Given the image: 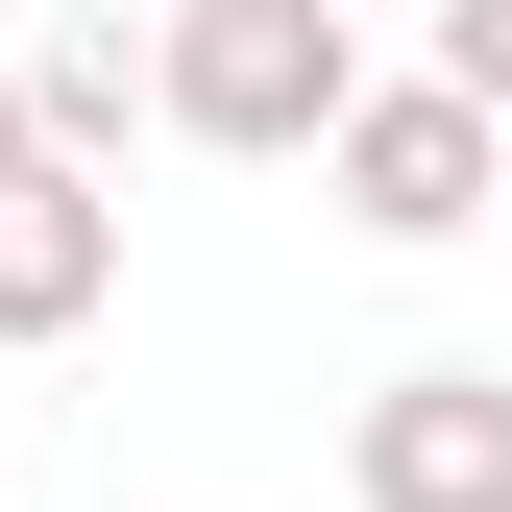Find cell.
Listing matches in <instances>:
<instances>
[{
	"label": "cell",
	"mask_w": 512,
	"mask_h": 512,
	"mask_svg": "<svg viewBox=\"0 0 512 512\" xmlns=\"http://www.w3.org/2000/svg\"><path fill=\"white\" fill-rule=\"evenodd\" d=\"M439 74H464V98L512 122V0H439Z\"/></svg>",
	"instance_id": "obj_6"
},
{
	"label": "cell",
	"mask_w": 512,
	"mask_h": 512,
	"mask_svg": "<svg viewBox=\"0 0 512 512\" xmlns=\"http://www.w3.org/2000/svg\"><path fill=\"white\" fill-rule=\"evenodd\" d=\"M0 171H25V49H0Z\"/></svg>",
	"instance_id": "obj_7"
},
{
	"label": "cell",
	"mask_w": 512,
	"mask_h": 512,
	"mask_svg": "<svg viewBox=\"0 0 512 512\" xmlns=\"http://www.w3.org/2000/svg\"><path fill=\"white\" fill-rule=\"evenodd\" d=\"M0 464H25V391H0Z\"/></svg>",
	"instance_id": "obj_8"
},
{
	"label": "cell",
	"mask_w": 512,
	"mask_h": 512,
	"mask_svg": "<svg viewBox=\"0 0 512 512\" xmlns=\"http://www.w3.org/2000/svg\"><path fill=\"white\" fill-rule=\"evenodd\" d=\"M342 488L366 512H512V366H391L342 439Z\"/></svg>",
	"instance_id": "obj_3"
},
{
	"label": "cell",
	"mask_w": 512,
	"mask_h": 512,
	"mask_svg": "<svg viewBox=\"0 0 512 512\" xmlns=\"http://www.w3.org/2000/svg\"><path fill=\"white\" fill-rule=\"evenodd\" d=\"M98 293H122V196H98L74 147H25V171H0V366H25V342H74Z\"/></svg>",
	"instance_id": "obj_4"
},
{
	"label": "cell",
	"mask_w": 512,
	"mask_h": 512,
	"mask_svg": "<svg viewBox=\"0 0 512 512\" xmlns=\"http://www.w3.org/2000/svg\"><path fill=\"white\" fill-rule=\"evenodd\" d=\"M342 98H366L342 0H171V49H147V122H196V147H317Z\"/></svg>",
	"instance_id": "obj_1"
},
{
	"label": "cell",
	"mask_w": 512,
	"mask_h": 512,
	"mask_svg": "<svg viewBox=\"0 0 512 512\" xmlns=\"http://www.w3.org/2000/svg\"><path fill=\"white\" fill-rule=\"evenodd\" d=\"M122 122H147V49H122V25H49V49H25V147H74V171H98Z\"/></svg>",
	"instance_id": "obj_5"
},
{
	"label": "cell",
	"mask_w": 512,
	"mask_h": 512,
	"mask_svg": "<svg viewBox=\"0 0 512 512\" xmlns=\"http://www.w3.org/2000/svg\"><path fill=\"white\" fill-rule=\"evenodd\" d=\"M317 171H342V220H366V244H464V220L512 196V122H488L464 74H366L342 122H317Z\"/></svg>",
	"instance_id": "obj_2"
}]
</instances>
